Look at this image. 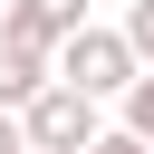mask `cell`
<instances>
[{
    "label": "cell",
    "mask_w": 154,
    "mask_h": 154,
    "mask_svg": "<svg viewBox=\"0 0 154 154\" xmlns=\"http://www.w3.org/2000/svg\"><path fill=\"white\" fill-rule=\"evenodd\" d=\"M0 154H38V144H29V125H19V116H0Z\"/></svg>",
    "instance_id": "obj_7"
},
{
    "label": "cell",
    "mask_w": 154,
    "mask_h": 154,
    "mask_svg": "<svg viewBox=\"0 0 154 154\" xmlns=\"http://www.w3.org/2000/svg\"><path fill=\"white\" fill-rule=\"evenodd\" d=\"M48 87H58V58H38V48H0V116H29Z\"/></svg>",
    "instance_id": "obj_4"
},
{
    "label": "cell",
    "mask_w": 154,
    "mask_h": 154,
    "mask_svg": "<svg viewBox=\"0 0 154 154\" xmlns=\"http://www.w3.org/2000/svg\"><path fill=\"white\" fill-rule=\"evenodd\" d=\"M144 77V58H135V38L125 29H77L67 48H58V87H77V96H96V106H125V87Z\"/></svg>",
    "instance_id": "obj_1"
},
{
    "label": "cell",
    "mask_w": 154,
    "mask_h": 154,
    "mask_svg": "<svg viewBox=\"0 0 154 154\" xmlns=\"http://www.w3.org/2000/svg\"><path fill=\"white\" fill-rule=\"evenodd\" d=\"M77 29H96L87 0H0V48H38V58H58Z\"/></svg>",
    "instance_id": "obj_3"
},
{
    "label": "cell",
    "mask_w": 154,
    "mask_h": 154,
    "mask_svg": "<svg viewBox=\"0 0 154 154\" xmlns=\"http://www.w3.org/2000/svg\"><path fill=\"white\" fill-rule=\"evenodd\" d=\"M116 125H125L135 144H154V67H144V77L125 87V106H116Z\"/></svg>",
    "instance_id": "obj_5"
},
{
    "label": "cell",
    "mask_w": 154,
    "mask_h": 154,
    "mask_svg": "<svg viewBox=\"0 0 154 154\" xmlns=\"http://www.w3.org/2000/svg\"><path fill=\"white\" fill-rule=\"evenodd\" d=\"M19 125H29V144H38V154H96V144H106V106H96V96H77V87H48Z\"/></svg>",
    "instance_id": "obj_2"
},
{
    "label": "cell",
    "mask_w": 154,
    "mask_h": 154,
    "mask_svg": "<svg viewBox=\"0 0 154 154\" xmlns=\"http://www.w3.org/2000/svg\"><path fill=\"white\" fill-rule=\"evenodd\" d=\"M96 154H154V144H135L125 125H106V144H96Z\"/></svg>",
    "instance_id": "obj_8"
},
{
    "label": "cell",
    "mask_w": 154,
    "mask_h": 154,
    "mask_svg": "<svg viewBox=\"0 0 154 154\" xmlns=\"http://www.w3.org/2000/svg\"><path fill=\"white\" fill-rule=\"evenodd\" d=\"M116 29H125V38H135V58L154 67V0H125V19H116Z\"/></svg>",
    "instance_id": "obj_6"
}]
</instances>
